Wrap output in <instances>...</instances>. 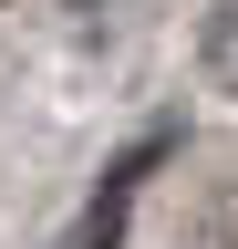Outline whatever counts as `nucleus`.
Masks as SVG:
<instances>
[{
  "label": "nucleus",
  "instance_id": "nucleus-1",
  "mask_svg": "<svg viewBox=\"0 0 238 249\" xmlns=\"http://www.w3.org/2000/svg\"><path fill=\"white\" fill-rule=\"evenodd\" d=\"M156 156H166V135H145V145L125 156V166H114V177H104V197H94V208H83V229H73V249H114V239H125V197H135V177H145V166H156Z\"/></svg>",
  "mask_w": 238,
  "mask_h": 249
}]
</instances>
